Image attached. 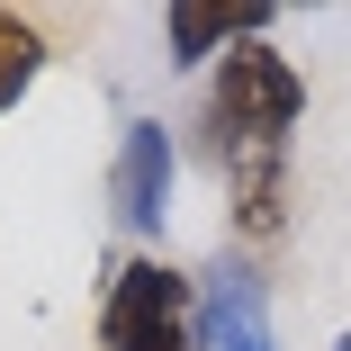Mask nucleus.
I'll return each instance as SVG.
<instances>
[{
	"mask_svg": "<svg viewBox=\"0 0 351 351\" xmlns=\"http://www.w3.org/2000/svg\"><path fill=\"white\" fill-rule=\"evenodd\" d=\"M306 117V73L270 36L234 45L207 82V108H198V135H207V162L234 180H261V171H289V135Z\"/></svg>",
	"mask_w": 351,
	"mask_h": 351,
	"instance_id": "nucleus-1",
	"label": "nucleus"
},
{
	"mask_svg": "<svg viewBox=\"0 0 351 351\" xmlns=\"http://www.w3.org/2000/svg\"><path fill=\"white\" fill-rule=\"evenodd\" d=\"M99 351H198V279L162 252H126L99 289Z\"/></svg>",
	"mask_w": 351,
	"mask_h": 351,
	"instance_id": "nucleus-2",
	"label": "nucleus"
},
{
	"mask_svg": "<svg viewBox=\"0 0 351 351\" xmlns=\"http://www.w3.org/2000/svg\"><path fill=\"white\" fill-rule=\"evenodd\" d=\"M171 180H180V145H171V126H162V117H126L117 162H108V207H117V226L154 243V234L171 226Z\"/></svg>",
	"mask_w": 351,
	"mask_h": 351,
	"instance_id": "nucleus-3",
	"label": "nucleus"
},
{
	"mask_svg": "<svg viewBox=\"0 0 351 351\" xmlns=\"http://www.w3.org/2000/svg\"><path fill=\"white\" fill-rule=\"evenodd\" d=\"M279 27V10L270 0H180V10H162V45H171V63H226L234 45H252V36H270Z\"/></svg>",
	"mask_w": 351,
	"mask_h": 351,
	"instance_id": "nucleus-4",
	"label": "nucleus"
},
{
	"mask_svg": "<svg viewBox=\"0 0 351 351\" xmlns=\"http://www.w3.org/2000/svg\"><path fill=\"white\" fill-rule=\"evenodd\" d=\"M198 351H270V298L243 261H217L198 279Z\"/></svg>",
	"mask_w": 351,
	"mask_h": 351,
	"instance_id": "nucleus-5",
	"label": "nucleus"
},
{
	"mask_svg": "<svg viewBox=\"0 0 351 351\" xmlns=\"http://www.w3.org/2000/svg\"><path fill=\"white\" fill-rule=\"evenodd\" d=\"M36 73H45V27L27 10H0V117L36 90Z\"/></svg>",
	"mask_w": 351,
	"mask_h": 351,
	"instance_id": "nucleus-6",
	"label": "nucleus"
}]
</instances>
